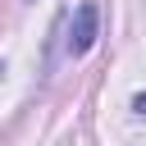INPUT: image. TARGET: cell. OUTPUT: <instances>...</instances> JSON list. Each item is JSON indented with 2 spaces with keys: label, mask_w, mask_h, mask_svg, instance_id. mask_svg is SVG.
<instances>
[{
  "label": "cell",
  "mask_w": 146,
  "mask_h": 146,
  "mask_svg": "<svg viewBox=\"0 0 146 146\" xmlns=\"http://www.w3.org/2000/svg\"><path fill=\"white\" fill-rule=\"evenodd\" d=\"M132 110H137V114H146V96H137V100H132Z\"/></svg>",
  "instance_id": "cell-2"
},
{
  "label": "cell",
  "mask_w": 146,
  "mask_h": 146,
  "mask_svg": "<svg viewBox=\"0 0 146 146\" xmlns=\"http://www.w3.org/2000/svg\"><path fill=\"white\" fill-rule=\"evenodd\" d=\"M96 23H100L96 5H91V0H87V5H78L73 27H68V55H87V50L96 46Z\"/></svg>",
  "instance_id": "cell-1"
}]
</instances>
